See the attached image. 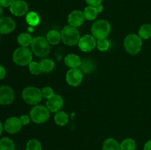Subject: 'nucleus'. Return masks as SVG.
<instances>
[{
	"instance_id": "nucleus-1",
	"label": "nucleus",
	"mask_w": 151,
	"mask_h": 150,
	"mask_svg": "<svg viewBox=\"0 0 151 150\" xmlns=\"http://www.w3.org/2000/svg\"><path fill=\"white\" fill-rule=\"evenodd\" d=\"M30 46L32 53L38 57H45L50 54V43L48 42L47 38L42 36L33 38Z\"/></svg>"
},
{
	"instance_id": "nucleus-2",
	"label": "nucleus",
	"mask_w": 151,
	"mask_h": 150,
	"mask_svg": "<svg viewBox=\"0 0 151 150\" xmlns=\"http://www.w3.org/2000/svg\"><path fill=\"white\" fill-rule=\"evenodd\" d=\"M61 41L66 45L73 46L78 44L81 38L80 32L78 28L71 25L65 26L60 32Z\"/></svg>"
},
{
	"instance_id": "nucleus-3",
	"label": "nucleus",
	"mask_w": 151,
	"mask_h": 150,
	"mask_svg": "<svg viewBox=\"0 0 151 150\" xmlns=\"http://www.w3.org/2000/svg\"><path fill=\"white\" fill-rule=\"evenodd\" d=\"M124 48L130 54H138L142 47V39L137 34L131 33L127 35L124 40Z\"/></svg>"
},
{
	"instance_id": "nucleus-4",
	"label": "nucleus",
	"mask_w": 151,
	"mask_h": 150,
	"mask_svg": "<svg viewBox=\"0 0 151 150\" xmlns=\"http://www.w3.org/2000/svg\"><path fill=\"white\" fill-rule=\"evenodd\" d=\"M91 35L96 39L106 38L111 31V26L108 21L104 19H100L92 24L91 28Z\"/></svg>"
},
{
	"instance_id": "nucleus-5",
	"label": "nucleus",
	"mask_w": 151,
	"mask_h": 150,
	"mask_svg": "<svg viewBox=\"0 0 151 150\" xmlns=\"http://www.w3.org/2000/svg\"><path fill=\"white\" fill-rule=\"evenodd\" d=\"M13 60L18 66H29V63L32 61V51L27 47H19L13 51Z\"/></svg>"
},
{
	"instance_id": "nucleus-6",
	"label": "nucleus",
	"mask_w": 151,
	"mask_h": 150,
	"mask_svg": "<svg viewBox=\"0 0 151 150\" xmlns=\"http://www.w3.org/2000/svg\"><path fill=\"white\" fill-rule=\"evenodd\" d=\"M22 97L27 104L31 105L38 104L43 98L41 90L35 86L26 87L22 91Z\"/></svg>"
},
{
	"instance_id": "nucleus-7",
	"label": "nucleus",
	"mask_w": 151,
	"mask_h": 150,
	"mask_svg": "<svg viewBox=\"0 0 151 150\" xmlns=\"http://www.w3.org/2000/svg\"><path fill=\"white\" fill-rule=\"evenodd\" d=\"M29 116L31 120L35 124H44L50 119V111L47 106L36 104L31 109Z\"/></svg>"
},
{
	"instance_id": "nucleus-8",
	"label": "nucleus",
	"mask_w": 151,
	"mask_h": 150,
	"mask_svg": "<svg viewBox=\"0 0 151 150\" xmlns=\"http://www.w3.org/2000/svg\"><path fill=\"white\" fill-rule=\"evenodd\" d=\"M78 44L81 51L88 52V51H91L97 46V41L96 38L92 35L86 34L81 37Z\"/></svg>"
},
{
	"instance_id": "nucleus-9",
	"label": "nucleus",
	"mask_w": 151,
	"mask_h": 150,
	"mask_svg": "<svg viewBox=\"0 0 151 150\" xmlns=\"http://www.w3.org/2000/svg\"><path fill=\"white\" fill-rule=\"evenodd\" d=\"M15 99V93L13 88L8 85L0 86V104L9 105Z\"/></svg>"
},
{
	"instance_id": "nucleus-10",
	"label": "nucleus",
	"mask_w": 151,
	"mask_h": 150,
	"mask_svg": "<svg viewBox=\"0 0 151 150\" xmlns=\"http://www.w3.org/2000/svg\"><path fill=\"white\" fill-rule=\"evenodd\" d=\"M83 72L80 69H70L66 75V80L69 85L77 87L81 85L83 81Z\"/></svg>"
},
{
	"instance_id": "nucleus-11",
	"label": "nucleus",
	"mask_w": 151,
	"mask_h": 150,
	"mask_svg": "<svg viewBox=\"0 0 151 150\" xmlns=\"http://www.w3.org/2000/svg\"><path fill=\"white\" fill-rule=\"evenodd\" d=\"M22 126V124L21 122L20 119L16 116H12L8 118L5 121L4 124V129L7 133L14 135L18 133L21 130Z\"/></svg>"
},
{
	"instance_id": "nucleus-12",
	"label": "nucleus",
	"mask_w": 151,
	"mask_h": 150,
	"mask_svg": "<svg viewBox=\"0 0 151 150\" xmlns=\"http://www.w3.org/2000/svg\"><path fill=\"white\" fill-rule=\"evenodd\" d=\"M29 6L24 0H15L10 6V11L16 16H23L28 13Z\"/></svg>"
},
{
	"instance_id": "nucleus-13",
	"label": "nucleus",
	"mask_w": 151,
	"mask_h": 150,
	"mask_svg": "<svg viewBox=\"0 0 151 150\" xmlns=\"http://www.w3.org/2000/svg\"><path fill=\"white\" fill-rule=\"evenodd\" d=\"M46 106L51 113L60 111L63 107V100L58 94H54L52 97L47 99Z\"/></svg>"
},
{
	"instance_id": "nucleus-14",
	"label": "nucleus",
	"mask_w": 151,
	"mask_h": 150,
	"mask_svg": "<svg viewBox=\"0 0 151 150\" xmlns=\"http://www.w3.org/2000/svg\"><path fill=\"white\" fill-rule=\"evenodd\" d=\"M16 22L12 18L8 16H1L0 18V34L7 35L14 31Z\"/></svg>"
},
{
	"instance_id": "nucleus-15",
	"label": "nucleus",
	"mask_w": 151,
	"mask_h": 150,
	"mask_svg": "<svg viewBox=\"0 0 151 150\" xmlns=\"http://www.w3.org/2000/svg\"><path fill=\"white\" fill-rule=\"evenodd\" d=\"M83 12L81 10H73L68 16V22L69 25L75 27H78L83 24L85 21Z\"/></svg>"
},
{
	"instance_id": "nucleus-16",
	"label": "nucleus",
	"mask_w": 151,
	"mask_h": 150,
	"mask_svg": "<svg viewBox=\"0 0 151 150\" xmlns=\"http://www.w3.org/2000/svg\"><path fill=\"white\" fill-rule=\"evenodd\" d=\"M81 59L75 54H69L65 57L64 63L69 69H78L81 64Z\"/></svg>"
},
{
	"instance_id": "nucleus-17",
	"label": "nucleus",
	"mask_w": 151,
	"mask_h": 150,
	"mask_svg": "<svg viewBox=\"0 0 151 150\" xmlns=\"http://www.w3.org/2000/svg\"><path fill=\"white\" fill-rule=\"evenodd\" d=\"M46 38L50 43V45H57L61 41V35L58 31L52 29L47 32Z\"/></svg>"
},
{
	"instance_id": "nucleus-18",
	"label": "nucleus",
	"mask_w": 151,
	"mask_h": 150,
	"mask_svg": "<svg viewBox=\"0 0 151 150\" xmlns=\"http://www.w3.org/2000/svg\"><path fill=\"white\" fill-rule=\"evenodd\" d=\"M103 150H121L120 144L114 138H109L103 142Z\"/></svg>"
},
{
	"instance_id": "nucleus-19",
	"label": "nucleus",
	"mask_w": 151,
	"mask_h": 150,
	"mask_svg": "<svg viewBox=\"0 0 151 150\" xmlns=\"http://www.w3.org/2000/svg\"><path fill=\"white\" fill-rule=\"evenodd\" d=\"M33 38L31 36V35L27 32H22L19 34L17 38V41L21 46L28 47L31 45Z\"/></svg>"
},
{
	"instance_id": "nucleus-20",
	"label": "nucleus",
	"mask_w": 151,
	"mask_h": 150,
	"mask_svg": "<svg viewBox=\"0 0 151 150\" xmlns=\"http://www.w3.org/2000/svg\"><path fill=\"white\" fill-rule=\"evenodd\" d=\"M55 122L58 126H65L69 122V116L65 112L58 111L55 113L54 117Z\"/></svg>"
},
{
	"instance_id": "nucleus-21",
	"label": "nucleus",
	"mask_w": 151,
	"mask_h": 150,
	"mask_svg": "<svg viewBox=\"0 0 151 150\" xmlns=\"http://www.w3.org/2000/svg\"><path fill=\"white\" fill-rule=\"evenodd\" d=\"M98 13L97 7H92V6H87L83 10L85 19L88 21L94 20L97 18Z\"/></svg>"
},
{
	"instance_id": "nucleus-22",
	"label": "nucleus",
	"mask_w": 151,
	"mask_h": 150,
	"mask_svg": "<svg viewBox=\"0 0 151 150\" xmlns=\"http://www.w3.org/2000/svg\"><path fill=\"white\" fill-rule=\"evenodd\" d=\"M138 35L142 40H147L151 38V24H145L140 26Z\"/></svg>"
},
{
	"instance_id": "nucleus-23",
	"label": "nucleus",
	"mask_w": 151,
	"mask_h": 150,
	"mask_svg": "<svg viewBox=\"0 0 151 150\" xmlns=\"http://www.w3.org/2000/svg\"><path fill=\"white\" fill-rule=\"evenodd\" d=\"M16 146L13 140L7 137L0 139V150H15Z\"/></svg>"
},
{
	"instance_id": "nucleus-24",
	"label": "nucleus",
	"mask_w": 151,
	"mask_h": 150,
	"mask_svg": "<svg viewBox=\"0 0 151 150\" xmlns=\"http://www.w3.org/2000/svg\"><path fill=\"white\" fill-rule=\"evenodd\" d=\"M26 21L30 26H35L39 24L40 17L35 12H29L26 15Z\"/></svg>"
},
{
	"instance_id": "nucleus-25",
	"label": "nucleus",
	"mask_w": 151,
	"mask_h": 150,
	"mask_svg": "<svg viewBox=\"0 0 151 150\" xmlns=\"http://www.w3.org/2000/svg\"><path fill=\"white\" fill-rule=\"evenodd\" d=\"M43 72L49 73L53 71L55 68V62L50 58H43L40 61Z\"/></svg>"
},
{
	"instance_id": "nucleus-26",
	"label": "nucleus",
	"mask_w": 151,
	"mask_h": 150,
	"mask_svg": "<svg viewBox=\"0 0 151 150\" xmlns=\"http://www.w3.org/2000/svg\"><path fill=\"white\" fill-rule=\"evenodd\" d=\"M137 144L133 138H127L120 143L121 150H135Z\"/></svg>"
},
{
	"instance_id": "nucleus-27",
	"label": "nucleus",
	"mask_w": 151,
	"mask_h": 150,
	"mask_svg": "<svg viewBox=\"0 0 151 150\" xmlns=\"http://www.w3.org/2000/svg\"><path fill=\"white\" fill-rule=\"evenodd\" d=\"M28 67H29V72L33 75H39L43 72L41 64L38 62L32 61L29 64Z\"/></svg>"
},
{
	"instance_id": "nucleus-28",
	"label": "nucleus",
	"mask_w": 151,
	"mask_h": 150,
	"mask_svg": "<svg viewBox=\"0 0 151 150\" xmlns=\"http://www.w3.org/2000/svg\"><path fill=\"white\" fill-rule=\"evenodd\" d=\"M94 69L93 63L90 60H84L81 62L80 69L83 73H89Z\"/></svg>"
},
{
	"instance_id": "nucleus-29",
	"label": "nucleus",
	"mask_w": 151,
	"mask_h": 150,
	"mask_svg": "<svg viewBox=\"0 0 151 150\" xmlns=\"http://www.w3.org/2000/svg\"><path fill=\"white\" fill-rule=\"evenodd\" d=\"M26 150H42V146L38 140L31 139L27 143Z\"/></svg>"
},
{
	"instance_id": "nucleus-30",
	"label": "nucleus",
	"mask_w": 151,
	"mask_h": 150,
	"mask_svg": "<svg viewBox=\"0 0 151 150\" xmlns=\"http://www.w3.org/2000/svg\"><path fill=\"white\" fill-rule=\"evenodd\" d=\"M110 46V43L106 38L98 39L97 41V47L100 51H107Z\"/></svg>"
},
{
	"instance_id": "nucleus-31",
	"label": "nucleus",
	"mask_w": 151,
	"mask_h": 150,
	"mask_svg": "<svg viewBox=\"0 0 151 150\" xmlns=\"http://www.w3.org/2000/svg\"><path fill=\"white\" fill-rule=\"evenodd\" d=\"M41 93H42L43 98H45L46 99H48L50 97L54 95V90L51 88V87H44L41 89Z\"/></svg>"
},
{
	"instance_id": "nucleus-32",
	"label": "nucleus",
	"mask_w": 151,
	"mask_h": 150,
	"mask_svg": "<svg viewBox=\"0 0 151 150\" xmlns=\"http://www.w3.org/2000/svg\"><path fill=\"white\" fill-rule=\"evenodd\" d=\"M20 119L21 122H22V125H27L29 124V122H30V116H27V115H22L21 116Z\"/></svg>"
},
{
	"instance_id": "nucleus-33",
	"label": "nucleus",
	"mask_w": 151,
	"mask_h": 150,
	"mask_svg": "<svg viewBox=\"0 0 151 150\" xmlns=\"http://www.w3.org/2000/svg\"><path fill=\"white\" fill-rule=\"evenodd\" d=\"M103 0H86V2L88 6H92V7H97L100 5Z\"/></svg>"
},
{
	"instance_id": "nucleus-34",
	"label": "nucleus",
	"mask_w": 151,
	"mask_h": 150,
	"mask_svg": "<svg viewBox=\"0 0 151 150\" xmlns=\"http://www.w3.org/2000/svg\"><path fill=\"white\" fill-rule=\"evenodd\" d=\"M14 1L15 0H0V5L3 7H10Z\"/></svg>"
},
{
	"instance_id": "nucleus-35",
	"label": "nucleus",
	"mask_w": 151,
	"mask_h": 150,
	"mask_svg": "<svg viewBox=\"0 0 151 150\" xmlns=\"http://www.w3.org/2000/svg\"><path fill=\"white\" fill-rule=\"evenodd\" d=\"M6 74H7V72H6L5 68L0 65V79H4L6 76Z\"/></svg>"
},
{
	"instance_id": "nucleus-36",
	"label": "nucleus",
	"mask_w": 151,
	"mask_h": 150,
	"mask_svg": "<svg viewBox=\"0 0 151 150\" xmlns=\"http://www.w3.org/2000/svg\"><path fill=\"white\" fill-rule=\"evenodd\" d=\"M143 150H151V139L147 141L145 144L144 147H143Z\"/></svg>"
},
{
	"instance_id": "nucleus-37",
	"label": "nucleus",
	"mask_w": 151,
	"mask_h": 150,
	"mask_svg": "<svg viewBox=\"0 0 151 150\" xmlns=\"http://www.w3.org/2000/svg\"><path fill=\"white\" fill-rule=\"evenodd\" d=\"M3 129H4V126H3V125H2L1 122L0 121V135H1V134H2Z\"/></svg>"
},
{
	"instance_id": "nucleus-38",
	"label": "nucleus",
	"mask_w": 151,
	"mask_h": 150,
	"mask_svg": "<svg viewBox=\"0 0 151 150\" xmlns=\"http://www.w3.org/2000/svg\"><path fill=\"white\" fill-rule=\"evenodd\" d=\"M2 13H3V10H2V7L0 5V18L2 16Z\"/></svg>"
}]
</instances>
